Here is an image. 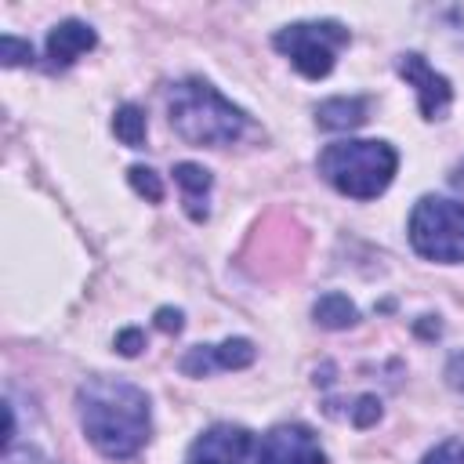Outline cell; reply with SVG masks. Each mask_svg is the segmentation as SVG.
Here are the masks:
<instances>
[{
    "label": "cell",
    "instance_id": "1",
    "mask_svg": "<svg viewBox=\"0 0 464 464\" xmlns=\"http://www.w3.org/2000/svg\"><path fill=\"white\" fill-rule=\"evenodd\" d=\"M80 424L91 446L112 460L134 457L149 442V395L120 377H87L76 392Z\"/></svg>",
    "mask_w": 464,
    "mask_h": 464
},
{
    "label": "cell",
    "instance_id": "2",
    "mask_svg": "<svg viewBox=\"0 0 464 464\" xmlns=\"http://www.w3.org/2000/svg\"><path fill=\"white\" fill-rule=\"evenodd\" d=\"M167 109H170V127L188 145L221 149V145L239 141L246 130V112L236 109L218 87H210L207 80H196V76L170 87Z\"/></svg>",
    "mask_w": 464,
    "mask_h": 464
},
{
    "label": "cell",
    "instance_id": "3",
    "mask_svg": "<svg viewBox=\"0 0 464 464\" xmlns=\"http://www.w3.org/2000/svg\"><path fill=\"white\" fill-rule=\"evenodd\" d=\"M399 156L388 141H334L319 152V174L352 199H377L395 178Z\"/></svg>",
    "mask_w": 464,
    "mask_h": 464
},
{
    "label": "cell",
    "instance_id": "4",
    "mask_svg": "<svg viewBox=\"0 0 464 464\" xmlns=\"http://www.w3.org/2000/svg\"><path fill=\"white\" fill-rule=\"evenodd\" d=\"M410 243L428 261H464V203L424 196L410 214Z\"/></svg>",
    "mask_w": 464,
    "mask_h": 464
},
{
    "label": "cell",
    "instance_id": "5",
    "mask_svg": "<svg viewBox=\"0 0 464 464\" xmlns=\"http://www.w3.org/2000/svg\"><path fill=\"white\" fill-rule=\"evenodd\" d=\"M348 44V29L341 22H330V18H319V22H294V25H283L276 33V47L294 62V69L308 80H323L334 62H337V51Z\"/></svg>",
    "mask_w": 464,
    "mask_h": 464
},
{
    "label": "cell",
    "instance_id": "6",
    "mask_svg": "<svg viewBox=\"0 0 464 464\" xmlns=\"http://www.w3.org/2000/svg\"><path fill=\"white\" fill-rule=\"evenodd\" d=\"M395 69H399V76L417 91L420 116H424V120H442L446 109H450V102H453L450 80H446L442 72H435V69L424 62V54H417V51L399 54V58H395Z\"/></svg>",
    "mask_w": 464,
    "mask_h": 464
},
{
    "label": "cell",
    "instance_id": "7",
    "mask_svg": "<svg viewBox=\"0 0 464 464\" xmlns=\"http://www.w3.org/2000/svg\"><path fill=\"white\" fill-rule=\"evenodd\" d=\"M254 464H326V457L304 424H279L261 439Z\"/></svg>",
    "mask_w": 464,
    "mask_h": 464
},
{
    "label": "cell",
    "instance_id": "8",
    "mask_svg": "<svg viewBox=\"0 0 464 464\" xmlns=\"http://www.w3.org/2000/svg\"><path fill=\"white\" fill-rule=\"evenodd\" d=\"M250 446H254V439H250L246 428H239V424H214V428H207L192 442L185 464H246Z\"/></svg>",
    "mask_w": 464,
    "mask_h": 464
},
{
    "label": "cell",
    "instance_id": "9",
    "mask_svg": "<svg viewBox=\"0 0 464 464\" xmlns=\"http://www.w3.org/2000/svg\"><path fill=\"white\" fill-rule=\"evenodd\" d=\"M254 344L246 337H228L221 344H196L181 355V373L188 377H207L214 370H243L254 362Z\"/></svg>",
    "mask_w": 464,
    "mask_h": 464
},
{
    "label": "cell",
    "instance_id": "10",
    "mask_svg": "<svg viewBox=\"0 0 464 464\" xmlns=\"http://www.w3.org/2000/svg\"><path fill=\"white\" fill-rule=\"evenodd\" d=\"M94 44H98V36H94L91 25H83V22H76V18H65V22H58V25L47 33V58H51L54 69H65V65H72L80 54H87Z\"/></svg>",
    "mask_w": 464,
    "mask_h": 464
},
{
    "label": "cell",
    "instance_id": "11",
    "mask_svg": "<svg viewBox=\"0 0 464 464\" xmlns=\"http://www.w3.org/2000/svg\"><path fill=\"white\" fill-rule=\"evenodd\" d=\"M366 98H326L315 109V123L323 130H355L359 123H366Z\"/></svg>",
    "mask_w": 464,
    "mask_h": 464
},
{
    "label": "cell",
    "instance_id": "12",
    "mask_svg": "<svg viewBox=\"0 0 464 464\" xmlns=\"http://www.w3.org/2000/svg\"><path fill=\"white\" fill-rule=\"evenodd\" d=\"M174 181L185 192V210L192 221L207 218V192H210V170L196 167V163H178L174 167Z\"/></svg>",
    "mask_w": 464,
    "mask_h": 464
},
{
    "label": "cell",
    "instance_id": "13",
    "mask_svg": "<svg viewBox=\"0 0 464 464\" xmlns=\"http://www.w3.org/2000/svg\"><path fill=\"white\" fill-rule=\"evenodd\" d=\"M312 315H315V323L319 326H326V330H344V326H352L355 319H359V312H355V304L344 297V294H323L315 304H312Z\"/></svg>",
    "mask_w": 464,
    "mask_h": 464
},
{
    "label": "cell",
    "instance_id": "14",
    "mask_svg": "<svg viewBox=\"0 0 464 464\" xmlns=\"http://www.w3.org/2000/svg\"><path fill=\"white\" fill-rule=\"evenodd\" d=\"M112 130H116V138L123 141V145H130V149H141L145 145V112L138 109V105H120L116 109V116H112Z\"/></svg>",
    "mask_w": 464,
    "mask_h": 464
},
{
    "label": "cell",
    "instance_id": "15",
    "mask_svg": "<svg viewBox=\"0 0 464 464\" xmlns=\"http://www.w3.org/2000/svg\"><path fill=\"white\" fill-rule=\"evenodd\" d=\"M127 174H130V185H134L138 196H145L149 203H160V199H163V185H160L156 170H149V167H130Z\"/></svg>",
    "mask_w": 464,
    "mask_h": 464
},
{
    "label": "cell",
    "instance_id": "16",
    "mask_svg": "<svg viewBox=\"0 0 464 464\" xmlns=\"http://www.w3.org/2000/svg\"><path fill=\"white\" fill-rule=\"evenodd\" d=\"M0 58H4V65H22V62L33 58V47H29L25 40L4 36V40H0Z\"/></svg>",
    "mask_w": 464,
    "mask_h": 464
},
{
    "label": "cell",
    "instance_id": "17",
    "mask_svg": "<svg viewBox=\"0 0 464 464\" xmlns=\"http://www.w3.org/2000/svg\"><path fill=\"white\" fill-rule=\"evenodd\" d=\"M4 464H54V460L47 453H40L36 446H7Z\"/></svg>",
    "mask_w": 464,
    "mask_h": 464
},
{
    "label": "cell",
    "instance_id": "18",
    "mask_svg": "<svg viewBox=\"0 0 464 464\" xmlns=\"http://www.w3.org/2000/svg\"><path fill=\"white\" fill-rule=\"evenodd\" d=\"M381 417V402L373 399V395H362L359 402H355V410H352V420H355V428H366V424H373Z\"/></svg>",
    "mask_w": 464,
    "mask_h": 464
},
{
    "label": "cell",
    "instance_id": "19",
    "mask_svg": "<svg viewBox=\"0 0 464 464\" xmlns=\"http://www.w3.org/2000/svg\"><path fill=\"white\" fill-rule=\"evenodd\" d=\"M420 464H460V446H457V442H442V446H435Z\"/></svg>",
    "mask_w": 464,
    "mask_h": 464
},
{
    "label": "cell",
    "instance_id": "20",
    "mask_svg": "<svg viewBox=\"0 0 464 464\" xmlns=\"http://www.w3.org/2000/svg\"><path fill=\"white\" fill-rule=\"evenodd\" d=\"M446 384L464 395V352H457V355L446 362Z\"/></svg>",
    "mask_w": 464,
    "mask_h": 464
},
{
    "label": "cell",
    "instance_id": "21",
    "mask_svg": "<svg viewBox=\"0 0 464 464\" xmlns=\"http://www.w3.org/2000/svg\"><path fill=\"white\" fill-rule=\"evenodd\" d=\"M141 344H145L141 330H123V334H116V348H120V355H138Z\"/></svg>",
    "mask_w": 464,
    "mask_h": 464
},
{
    "label": "cell",
    "instance_id": "22",
    "mask_svg": "<svg viewBox=\"0 0 464 464\" xmlns=\"http://www.w3.org/2000/svg\"><path fill=\"white\" fill-rule=\"evenodd\" d=\"M156 326L167 330V334H178L181 330V312L178 308H160L156 312Z\"/></svg>",
    "mask_w": 464,
    "mask_h": 464
},
{
    "label": "cell",
    "instance_id": "23",
    "mask_svg": "<svg viewBox=\"0 0 464 464\" xmlns=\"http://www.w3.org/2000/svg\"><path fill=\"white\" fill-rule=\"evenodd\" d=\"M450 181H453V188H460L464 192V160L453 167V174H450Z\"/></svg>",
    "mask_w": 464,
    "mask_h": 464
},
{
    "label": "cell",
    "instance_id": "24",
    "mask_svg": "<svg viewBox=\"0 0 464 464\" xmlns=\"http://www.w3.org/2000/svg\"><path fill=\"white\" fill-rule=\"evenodd\" d=\"M460 464H464V446H460Z\"/></svg>",
    "mask_w": 464,
    "mask_h": 464
}]
</instances>
